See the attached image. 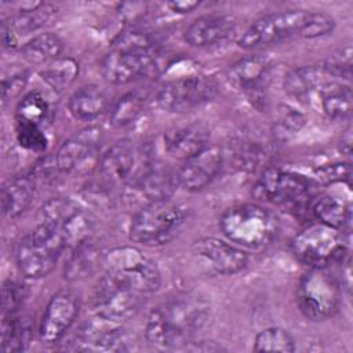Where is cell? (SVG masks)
Masks as SVG:
<instances>
[{
    "instance_id": "cell-1",
    "label": "cell",
    "mask_w": 353,
    "mask_h": 353,
    "mask_svg": "<svg viewBox=\"0 0 353 353\" xmlns=\"http://www.w3.org/2000/svg\"><path fill=\"white\" fill-rule=\"evenodd\" d=\"M211 306L197 292H176L154 306L146 320L145 338L154 350L188 345L210 319Z\"/></svg>"
},
{
    "instance_id": "cell-2",
    "label": "cell",
    "mask_w": 353,
    "mask_h": 353,
    "mask_svg": "<svg viewBox=\"0 0 353 353\" xmlns=\"http://www.w3.org/2000/svg\"><path fill=\"white\" fill-rule=\"evenodd\" d=\"M334 28V18L325 12L287 10L258 18L244 30L237 43L241 48L254 50L292 39H316L327 36Z\"/></svg>"
},
{
    "instance_id": "cell-3",
    "label": "cell",
    "mask_w": 353,
    "mask_h": 353,
    "mask_svg": "<svg viewBox=\"0 0 353 353\" xmlns=\"http://www.w3.org/2000/svg\"><path fill=\"white\" fill-rule=\"evenodd\" d=\"M168 55L146 34L131 32L120 36L102 59L103 77L114 84H125L142 77H153L170 65Z\"/></svg>"
},
{
    "instance_id": "cell-4",
    "label": "cell",
    "mask_w": 353,
    "mask_h": 353,
    "mask_svg": "<svg viewBox=\"0 0 353 353\" xmlns=\"http://www.w3.org/2000/svg\"><path fill=\"white\" fill-rule=\"evenodd\" d=\"M219 229L229 241L248 250H261L277 237L280 221L262 205L237 204L221 215Z\"/></svg>"
},
{
    "instance_id": "cell-5",
    "label": "cell",
    "mask_w": 353,
    "mask_h": 353,
    "mask_svg": "<svg viewBox=\"0 0 353 353\" xmlns=\"http://www.w3.org/2000/svg\"><path fill=\"white\" fill-rule=\"evenodd\" d=\"M63 250L66 243L61 232L50 223L40 222L17 244L18 269L28 279L46 277L55 268Z\"/></svg>"
},
{
    "instance_id": "cell-6",
    "label": "cell",
    "mask_w": 353,
    "mask_h": 353,
    "mask_svg": "<svg viewBox=\"0 0 353 353\" xmlns=\"http://www.w3.org/2000/svg\"><path fill=\"white\" fill-rule=\"evenodd\" d=\"M185 219V210L170 199L149 201L132 216L128 237L143 245H163L181 232Z\"/></svg>"
},
{
    "instance_id": "cell-7",
    "label": "cell",
    "mask_w": 353,
    "mask_h": 353,
    "mask_svg": "<svg viewBox=\"0 0 353 353\" xmlns=\"http://www.w3.org/2000/svg\"><path fill=\"white\" fill-rule=\"evenodd\" d=\"M292 254L310 268L343 265L349 259V250L341 230L321 222L303 228L291 240Z\"/></svg>"
},
{
    "instance_id": "cell-8",
    "label": "cell",
    "mask_w": 353,
    "mask_h": 353,
    "mask_svg": "<svg viewBox=\"0 0 353 353\" xmlns=\"http://www.w3.org/2000/svg\"><path fill=\"white\" fill-rule=\"evenodd\" d=\"M296 302L312 321H324L332 317L341 306V285L327 268H310L299 280Z\"/></svg>"
},
{
    "instance_id": "cell-9",
    "label": "cell",
    "mask_w": 353,
    "mask_h": 353,
    "mask_svg": "<svg viewBox=\"0 0 353 353\" xmlns=\"http://www.w3.org/2000/svg\"><path fill=\"white\" fill-rule=\"evenodd\" d=\"M105 272L121 279L138 292L149 298L161 283L156 262L132 245L114 247L103 255Z\"/></svg>"
},
{
    "instance_id": "cell-10",
    "label": "cell",
    "mask_w": 353,
    "mask_h": 353,
    "mask_svg": "<svg viewBox=\"0 0 353 353\" xmlns=\"http://www.w3.org/2000/svg\"><path fill=\"white\" fill-rule=\"evenodd\" d=\"M146 299L130 284L105 272L92 290L91 306L95 316L120 324L132 317Z\"/></svg>"
},
{
    "instance_id": "cell-11",
    "label": "cell",
    "mask_w": 353,
    "mask_h": 353,
    "mask_svg": "<svg viewBox=\"0 0 353 353\" xmlns=\"http://www.w3.org/2000/svg\"><path fill=\"white\" fill-rule=\"evenodd\" d=\"M153 160L146 146L123 139L99 157L98 165L106 181L135 188Z\"/></svg>"
},
{
    "instance_id": "cell-12",
    "label": "cell",
    "mask_w": 353,
    "mask_h": 353,
    "mask_svg": "<svg viewBox=\"0 0 353 353\" xmlns=\"http://www.w3.org/2000/svg\"><path fill=\"white\" fill-rule=\"evenodd\" d=\"M215 94V81L208 76L196 73L163 83L156 92V102L165 112L185 113L207 103Z\"/></svg>"
},
{
    "instance_id": "cell-13",
    "label": "cell",
    "mask_w": 353,
    "mask_h": 353,
    "mask_svg": "<svg viewBox=\"0 0 353 353\" xmlns=\"http://www.w3.org/2000/svg\"><path fill=\"white\" fill-rule=\"evenodd\" d=\"M312 182L302 174L268 168L254 183V196L276 205H299L310 194Z\"/></svg>"
},
{
    "instance_id": "cell-14",
    "label": "cell",
    "mask_w": 353,
    "mask_h": 353,
    "mask_svg": "<svg viewBox=\"0 0 353 353\" xmlns=\"http://www.w3.org/2000/svg\"><path fill=\"white\" fill-rule=\"evenodd\" d=\"M41 222L57 228L65 239L66 248L72 250L90 240L92 221L73 200L65 197L48 199L41 207Z\"/></svg>"
},
{
    "instance_id": "cell-15",
    "label": "cell",
    "mask_w": 353,
    "mask_h": 353,
    "mask_svg": "<svg viewBox=\"0 0 353 353\" xmlns=\"http://www.w3.org/2000/svg\"><path fill=\"white\" fill-rule=\"evenodd\" d=\"M101 141L102 131L98 127H87L68 138L55 154L58 170L70 175L88 174L99 163Z\"/></svg>"
},
{
    "instance_id": "cell-16",
    "label": "cell",
    "mask_w": 353,
    "mask_h": 353,
    "mask_svg": "<svg viewBox=\"0 0 353 353\" xmlns=\"http://www.w3.org/2000/svg\"><path fill=\"white\" fill-rule=\"evenodd\" d=\"M80 310L79 298L69 290L55 292L44 312L39 324V336L44 343H55L66 334L74 323Z\"/></svg>"
},
{
    "instance_id": "cell-17",
    "label": "cell",
    "mask_w": 353,
    "mask_h": 353,
    "mask_svg": "<svg viewBox=\"0 0 353 353\" xmlns=\"http://www.w3.org/2000/svg\"><path fill=\"white\" fill-rule=\"evenodd\" d=\"M270 62L266 57L247 55L232 63L226 72L228 83L236 90L244 91L252 103L263 102L266 81L269 79Z\"/></svg>"
},
{
    "instance_id": "cell-18",
    "label": "cell",
    "mask_w": 353,
    "mask_h": 353,
    "mask_svg": "<svg viewBox=\"0 0 353 353\" xmlns=\"http://www.w3.org/2000/svg\"><path fill=\"white\" fill-rule=\"evenodd\" d=\"M192 251L216 274H236L248 265V255L243 250L216 237L205 236L194 240Z\"/></svg>"
},
{
    "instance_id": "cell-19",
    "label": "cell",
    "mask_w": 353,
    "mask_h": 353,
    "mask_svg": "<svg viewBox=\"0 0 353 353\" xmlns=\"http://www.w3.org/2000/svg\"><path fill=\"white\" fill-rule=\"evenodd\" d=\"M223 154L219 146L208 145L199 153L183 160L178 168V183L189 192H199L210 185L219 174Z\"/></svg>"
},
{
    "instance_id": "cell-20",
    "label": "cell",
    "mask_w": 353,
    "mask_h": 353,
    "mask_svg": "<svg viewBox=\"0 0 353 353\" xmlns=\"http://www.w3.org/2000/svg\"><path fill=\"white\" fill-rule=\"evenodd\" d=\"M76 349L80 350H125L127 338L119 323L95 316L76 335Z\"/></svg>"
},
{
    "instance_id": "cell-21",
    "label": "cell",
    "mask_w": 353,
    "mask_h": 353,
    "mask_svg": "<svg viewBox=\"0 0 353 353\" xmlns=\"http://www.w3.org/2000/svg\"><path fill=\"white\" fill-rule=\"evenodd\" d=\"M237 28L229 14H208L196 18L185 30V41L193 47H210L228 40Z\"/></svg>"
},
{
    "instance_id": "cell-22",
    "label": "cell",
    "mask_w": 353,
    "mask_h": 353,
    "mask_svg": "<svg viewBox=\"0 0 353 353\" xmlns=\"http://www.w3.org/2000/svg\"><path fill=\"white\" fill-rule=\"evenodd\" d=\"M163 139L170 156L186 160L210 145V128L201 121L182 123L167 130Z\"/></svg>"
},
{
    "instance_id": "cell-23",
    "label": "cell",
    "mask_w": 353,
    "mask_h": 353,
    "mask_svg": "<svg viewBox=\"0 0 353 353\" xmlns=\"http://www.w3.org/2000/svg\"><path fill=\"white\" fill-rule=\"evenodd\" d=\"M178 186L176 171L163 161L153 160L135 188L148 201H159L168 200Z\"/></svg>"
},
{
    "instance_id": "cell-24",
    "label": "cell",
    "mask_w": 353,
    "mask_h": 353,
    "mask_svg": "<svg viewBox=\"0 0 353 353\" xmlns=\"http://www.w3.org/2000/svg\"><path fill=\"white\" fill-rule=\"evenodd\" d=\"M37 182L32 174L11 178L1 190L3 212L8 218H17L32 204Z\"/></svg>"
},
{
    "instance_id": "cell-25",
    "label": "cell",
    "mask_w": 353,
    "mask_h": 353,
    "mask_svg": "<svg viewBox=\"0 0 353 353\" xmlns=\"http://www.w3.org/2000/svg\"><path fill=\"white\" fill-rule=\"evenodd\" d=\"M108 105L106 92L95 84H88L80 87L70 95L68 109L74 119L94 120L108 109Z\"/></svg>"
},
{
    "instance_id": "cell-26",
    "label": "cell",
    "mask_w": 353,
    "mask_h": 353,
    "mask_svg": "<svg viewBox=\"0 0 353 353\" xmlns=\"http://www.w3.org/2000/svg\"><path fill=\"white\" fill-rule=\"evenodd\" d=\"M70 251L72 252L65 265V277L70 281L84 280L92 276L103 262V256L101 258L91 240L79 244Z\"/></svg>"
},
{
    "instance_id": "cell-27",
    "label": "cell",
    "mask_w": 353,
    "mask_h": 353,
    "mask_svg": "<svg viewBox=\"0 0 353 353\" xmlns=\"http://www.w3.org/2000/svg\"><path fill=\"white\" fill-rule=\"evenodd\" d=\"M312 212L319 222L338 230H343L350 222L352 205L350 201H346L339 196L324 194L314 200Z\"/></svg>"
},
{
    "instance_id": "cell-28",
    "label": "cell",
    "mask_w": 353,
    "mask_h": 353,
    "mask_svg": "<svg viewBox=\"0 0 353 353\" xmlns=\"http://www.w3.org/2000/svg\"><path fill=\"white\" fill-rule=\"evenodd\" d=\"M334 81L324 72L323 65H307L292 70L284 81L285 91L296 98L307 97L313 90H319L323 84Z\"/></svg>"
},
{
    "instance_id": "cell-29",
    "label": "cell",
    "mask_w": 353,
    "mask_h": 353,
    "mask_svg": "<svg viewBox=\"0 0 353 353\" xmlns=\"http://www.w3.org/2000/svg\"><path fill=\"white\" fill-rule=\"evenodd\" d=\"M321 106L331 119H345L352 113V90L349 85L330 81L320 88Z\"/></svg>"
},
{
    "instance_id": "cell-30",
    "label": "cell",
    "mask_w": 353,
    "mask_h": 353,
    "mask_svg": "<svg viewBox=\"0 0 353 353\" xmlns=\"http://www.w3.org/2000/svg\"><path fill=\"white\" fill-rule=\"evenodd\" d=\"M32 338V324L26 317L17 313L3 316L1 325V350L3 352H22L26 349Z\"/></svg>"
},
{
    "instance_id": "cell-31",
    "label": "cell",
    "mask_w": 353,
    "mask_h": 353,
    "mask_svg": "<svg viewBox=\"0 0 353 353\" xmlns=\"http://www.w3.org/2000/svg\"><path fill=\"white\" fill-rule=\"evenodd\" d=\"M63 50L62 41L58 36L47 32L30 39L21 50L25 59L36 65H47L59 58Z\"/></svg>"
},
{
    "instance_id": "cell-32",
    "label": "cell",
    "mask_w": 353,
    "mask_h": 353,
    "mask_svg": "<svg viewBox=\"0 0 353 353\" xmlns=\"http://www.w3.org/2000/svg\"><path fill=\"white\" fill-rule=\"evenodd\" d=\"M79 74V63L70 57H59L55 61L44 65L40 70V77L54 91H63L68 88Z\"/></svg>"
},
{
    "instance_id": "cell-33",
    "label": "cell",
    "mask_w": 353,
    "mask_h": 353,
    "mask_svg": "<svg viewBox=\"0 0 353 353\" xmlns=\"http://www.w3.org/2000/svg\"><path fill=\"white\" fill-rule=\"evenodd\" d=\"M146 106V95L142 91H130L120 97L110 108L109 120L114 127H124L135 121Z\"/></svg>"
},
{
    "instance_id": "cell-34",
    "label": "cell",
    "mask_w": 353,
    "mask_h": 353,
    "mask_svg": "<svg viewBox=\"0 0 353 353\" xmlns=\"http://www.w3.org/2000/svg\"><path fill=\"white\" fill-rule=\"evenodd\" d=\"M268 145L256 138L241 137L233 145V159L243 171H254L268 159Z\"/></svg>"
},
{
    "instance_id": "cell-35",
    "label": "cell",
    "mask_w": 353,
    "mask_h": 353,
    "mask_svg": "<svg viewBox=\"0 0 353 353\" xmlns=\"http://www.w3.org/2000/svg\"><path fill=\"white\" fill-rule=\"evenodd\" d=\"M52 12H54V7L51 4L36 3V4H32L29 8H22L21 14L10 19V22L7 23L15 32L17 36L18 33L26 34L43 26Z\"/></svg>"
},
{
    "instance_id": "cell-36",
    "label": "cell",
    "mask_w": 353,
    "mask_h": 353,
    "mask_svg": "<svg viewBox=\"0 0 353 353\" xmlns=\"http://www.w3.org/2000/svg\"><path fill=\"white\" fill-rule=\"evenodd\" d=\"M252 349L255 352H295V341L292 335L280 327H269L256 334Z\"/></svg>"
},
{
    "instance_id": "cell-37",
    "label": "cell",
    "mask_w": 353,
    "mask_h": 353,
    "mask_svg": "<svg viewBox=\"0 0 353 353\" xmlns=\"http://www.w3.org/2000/svg\"><path fill=\"white\" fill-rule=\"evenodd\" d=\"M48 113V103L39 91L28 92L18 103L17 121L41 125Z\"/></svg>"
},
{
    "instance_id": "cell-38",
    "label": "cell",
    "mask_w": 353,
    "mask_h": 353,
    "mask_svg": "<svg viewBox=\"0 0 353 353\" xmlns=\"http://www.w3.org/2000/svg\"><path fill=\"white\" fill-rule=\"evenodd\" d=\"M17 141L23 149L34 153H43L48 143L40 125L22 121H17Z\"/></svg>"
},
{
    "instance_id": "cell-39",
    "label": "cell",
    "mask_w": 353,
    "mask_h": 353,
    "mask_svg": "<svg viewBox=\"0 0 353 353\" xmlns=\"http://www.w3.org/2000/svg\"><path fill=\"white\" fill-rule=\"evenodd\" d=\"M324 72L331 80L350 79L352 76V47L347 44L339 51L332 54L325 62L321 63Z\"/></svg>"
},
{
    "instance_id": "cell-40",
    "label": "cell",
    "mask_w": 353,
    "mask_h": 353,
    "mask_svg": "<svg viewBox=\"0 0 353 353\" xmlns=\"http://www.w3.org/2000/svg\"><path fill=\"white\" fill-rule=\"evenodd\" d=\"M28 83V72L18 66L11 65L10 69L3 72L1 77V99L3 103L18 97Z\"/></svg>"
},
{
    "instance_id": "cell-41",
    "label": "cell",
    "mask_w": 353,
    "mask_h": 353,
    "mask_svg": "<svg viewBox=\"0 0 353 353\" xmlns=\"http://www.w3.org/2000/svg\"><path fill=\"white\" fill-rule=\"evenodd\" d=\"M28 295V288L25 284L15 280H6L3 284V301L1 309L3 316L15 314Z\"/></svg>"
},
{
    "instance_id": "cell-42",
    "label": "cell",
    "mask_w": 353,
    "mask_h": 353,
    "mask_svg": "<svg viewBox=\"0 0 353 353\" xmlns=\"http://www.w3.org/2000/svg\"><path fill=\"white\" fill-rule=\"evenodd\" d=\"M306 119L305 116L298 112L296 109L287 106V105H281L279 108V119L276 123V135L280 137H287L290 134H295L298 132L303 124H305Z\"/></svg>"
},
{
    "instance_id": "cell-43",
    "label": "cell",
    "mask_w": 353,
    "mask_h": 353,
    "mask_svg": "<svg viewBox=\"0 0 353 353\" xmlns=\"http://www.w3.org/2000/svg\"><path fill=\"white\" fill-rule=\"evenodd\" d=\"M317 181L323 185H332L338 182H346L350 185L352 165L350 163H332L324 164L314 171Z\"/></svg>"
},
{
    "instance_id": "cell-44",
    "label": "cell",
    "mask_w": 353,
    "mask_h": 353,
    "mask_svg": "<svg viewBox=\"0 0 353 353\" xmlns=\"http://www.w3.org/2000/svg\"><path fill=\"white\" fill-rule=\"evenodd\" d=\"M199 6H200V1H193V0H174L167 3V7L176 14L190 12Z\"/></svg>"
},
{
    "instance_id": "cell-45",
    "label": "cell",
    "mask_w": 353,
    "mask_h": 353,
    "mask_svg": "<svg viewBox=\"0 0 353 353\" xmlns=\"http://www.w3.org/2000/svg\"><path fill=\"white\" fill-rule=\"evenodd\" d=\"M352 128L349 127L345 132H342V137H341V141H339V150L346 154V156H350V152H352Z\"/></svg>"
}]
</instances>
